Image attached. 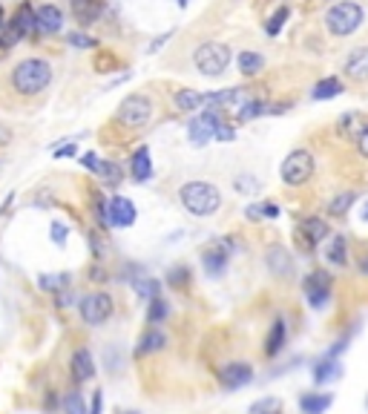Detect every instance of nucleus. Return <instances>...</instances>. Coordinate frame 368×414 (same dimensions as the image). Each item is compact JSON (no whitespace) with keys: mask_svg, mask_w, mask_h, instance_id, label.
I'll list each match as a JSON object with an SVG mask.
<instances>
[{"mask_svg":"<svg viewBox=\"0 0 368 414\" xmlns=\"http://www.w3.org/2000/svg\"><path fill=\"white\" fill-rule=\"evenodd\" d=\"M52 84V64L44 58H24L9 72V87L21 98H35Z\"/></svg>","mask_w":368,"mask_h":414,"instance_id":"obj_1","label":"nucleus"},{"mask_svg":"<svg viewBox=\"0 0 368 414\" xmlns=\"http://www.w3.org/2000/svg\"><path fill=\"white\" fill-rule=\"evenodd\" d=\"M179 202L182 207L190 213V216H196V219H207V216L213 213H219L222 207V193L216 184H210V182H184L179 187Z\"/></svg>","mask_w":368,"mask_h":414,"instance_id":"obj_2","label":"nucleus"},{"mask_svg":"<svg viewBox=\"0 0 368 414\" xmlns=\"http://www.w3.org/2000/svg\"><path fill=\"white\" fill-rule=\"evenodd\" d=\"M365 24V9L357 0H340V3L325 9V29L334 37H348L354 35Z\"/></svg>","mask_w":368,"mask_h":414,"instance_id":"obj_3","label":"nucleus"},{"mask_svg":"<svg viewBox=\"0 0 368 414\" xmlns=\"http://www.w3.org/2000/svg\"><path fill=\"white\" fill-rule=\"evenodd\" d=\"M152 115H156L152 98L147 92H132L119 107H115V124H121L127 130H141L152 121Z\"/></svg>","mask_w":368,"mask_h":414,"instance_id":"obj_4","label":"nucleus"},{"mask_svg":"<svg viewBox=\"0 0 368 414\" xmlns=\"http://www.w3.org/2000/svg\"><path fill=\"white\" fill-rule=\"evenodd\" d=\"M230 58H234V52H230L227 44L207 41V44H202L196 52H193V67H196L204 78H219L230 67Z\"/></svg>","mask_w":368,"mask_h":414,"instance_id":"obj_5","label":"nucleus"},{"mask_svg":"<svg viewBox=\"0 0 368 414\" xmlns=\"http://www.w3.org/2000/svg\"><path fill=\"white\" fill-rule=\"evenodd\" d=\"M279 175H282V182L288 187H302L314 175V155L308 153V150H302V147L299 150H290L285 155V162H282Z\"/></svg>","mask_w":368,"mask_h":414,"instance_id":"obj_6","label":"nucleus"},{"mask_svg":"<svg viewBox=\"0 0 368 414\" xmlns=\"http://www.w3.org/2000/svg\"><path fill=\"white\" fill-rule=\"evenodd\" d=\"M236 250V239L234 236H222V239H213L204 250H202V268L207 276H222L230 256Z\"/></svg>","mask_w":368,"mask_h":414,"instance_id":"obj_7","label":"nucleus"},{"mask_svg":"<svg viewBox=\"0 0 368 414\" xmlns=\"http://www.w3.org/2000/svg\"><path fill=\"white\" fill-rule=\"evenodd\" d=\"M112 311H115V302H112L109 293H104V291H92V293H87V297H81V302H78L81 320L87 325H92V328L104 325L112 317Z\"/></svg>","mask_w":368,"mask_h":414,"instance_id":"obj_8","label":"nucleus"},{"mask_svg":"<svg viewBox=\"0 0 368 414\" xmlns=\"http://www.w3.org/2000/svg\"><path fill=\"white\" fill-rule=\"evenodd\" d=\"M331 285H334V276L328 270H311L302 279V291H305V300L311 308H325L328 300H331Z\"/></svg>","mask_w":368,"mask_h":414,"instance_id":"obj_9","label":"nucleus"},{"mask_svg":"<svg viewBox=\"0 0 368 414\" xmlns=\"http://www.w3.org/2000/svg\"><path fill=\"white\" fill-rule=\"evenodd\" d=\"M222 118H227V115L222 110H213V107L196 112V118H190V124H187L190 141L196 147H204L207 141H213V130H216V124L222 121Z\"/></svg>","mask_w":368,"mask_h":414,"instance_id":"obj_10","label":"nucleus"},{"mask_svg":"<svg viewBox=\"0 0 368 414\" xmlns=\"http://www.w3.org/2000/svg\"><path fill=\"white\" fill-rule=\"evenodd\" d=\"M294 236H297V245H299L305 253H311L319 242H325L328 236H331V227H328V222L319 219V216H305Z\"/></svg>","mask_w":368,"mask_h":414,"instance_id":"obj_11","label":"nucleus"},{"mask_svg":"<svg viewBox=\"0 0 368 414\" xmlns=\"http://www.w3.org/2000/svg\"><path fill=\"white\" fill-rule=\"evenodd\" d=\"M6 29L12 32V37H15L17 44L26 41V37L41 35V32H37V21H35V3L24 0V3L17 6V9L12 12V17L6 21Z\"/></svg>","mask_w":368,"mask_h":414,"instance_id":"obj_12","label":"nucleus"},{"mask_svg":"<svg viewBox=\"0 0 368 414\" xmlns=\"http://www.w3.org/2000/svg\"><path fill=\"white\" fill-rule=\"evenodd\" d=\"M107 213H109V227H132L135 225V205L127 196H112L107 202Z\"/></svg>","mask_w":368,"mask_h":414,"instance_id":"obj_13","label":"nucleus"},{"mask_svg":"<svg viewBox=\"0 0 368 414\" xmlns=\"http://www.w3.org/2000/svg\"><path fill=\"white\" fill-rule=\"evenodd\" d=\"M216 380L225 388H242V386H247L250 380H254V368H250L247 363H227L216 371Z\"/></svg>","mask_w":368,"mask_h":414,"instance_id":"obj_14","label":"nucleus"},{"mask_svg":"<svg viewBox=\"0 0 368 414\" xmlns=\"http://www.w3.org/2000/svg\"><path fill=\"white\" fill-rule=\"evenodd\" d=\"M35 21H37V32L41 35H58L64 29V12L55 3H41V6H35Z\"/></svg>","mask_w":368,"mask_h":414,"instance_id":"obj_15","label":"nucleus"},{"mask_svg":"<svg viewBox=\"0 0 368 414\" xmlns=\"http://www.w3.org/2000/svg\"><path fill=\"white\" fill-rule=\"evenodd\" d=\"M265 265L268 270L279 276V279H288L290 273H294V259H290V250L282 248V245H270L268 253H265Z\"/></svg>","mask_w":368,"mask_h":414,"instance_id":"obj_16","label":"nucleus"},{"mask_svg":"<svg viewBox=\"0 0 368 414\" xmlns=\"http://www.w3.org/2000/svg\"><path fill=\"white\" fill-rule=\"evenodd\" d=\"M127 167H130L132 182H139V184L150 182V179H152V155H150V147H147V144L135 147L132 155H130V164H127Z\"/></svg>","mask_w":368,"mask_h":414,"instance_id":"obj_17","label":"nucleus"},{"mask_svg":"<svg viewBox=\"0 0 368 414\" xmlns=\"http://www.w3.org/2000/svg\"><path fill=\"white\" fill-rule=\"evenodd\" d=\"M342 69H345V75L351 78V81L365 84L368 81V46H357V49L348 52Z\"/></svg>","mask_w":368,"mask_h":414,"instance_id":"obj_18","label":"nucleus"},{"mask_svg":"<svg viewBox=\"0 0 368 414\" xmlns=\"http://www.w3.org/2000/svg\"><path fill=\"white\" fill-rule=\"evenodd\" d=\"M69 9H72V17L78 26H92L104 15L101 0H69Z\"/></svg>","mask_w":368,"mask_h":414,"instance_id":"obj_19","label":"nucleus"},{"mask_svg":"<svg viewBox=\"0 0 368 414\" xmlns=\"http://www.w3.org/2000/svg\"><path fill=\"white\" fill-rule=\"evenodd\" d=\"M69 371H72V383H75V386H84L87 380H92V377H95V363H92L89 348H78V351L72 354Z\"/></svg>","mask_w":368,"mask_h":414,"instance_id":"obj_20","label":"nucleus"},{"mask_svg":"<svg viewBox=\"0 0 368 414\" xmlns=\"http://www.w3.org/2000/svg\"><path fill=\"white\" fill-rule=\"evenodd\" d=\"M345 92V84L340 75H328V78H319V81L311 87V101H331V98L342 95Z\"/></svg>","mask_w":368,"mask_h":414,"instance_id":"obj_21","label":"nucleus"},{"mask_svg":"<svg viewBox=\"0 0 368 414\" xmlns=\"http://www.w3.org/2000/svg\"><path fill=\"white\" fill-rule=\"evenodd\" d=\"M167 345V337L156 328V325H150V331L141 334V340H139V348H135V357H147V354H159L161 348Z\"/></svg>","mask_w":368,"mask_h":414,"instance_id":"obj_22","label":"nucleus"},{"mask_svg":"<svg viewBox=\"0 0 368 414\" xmlns=\"http://www.w3.org/2000/svg\"><path fill=\"white\" fill-rule=\"evenodd\" d=\"M334 403V394H319V391H308L299 397V411L302 414H325Z\"/></svg>","mask_w":368,"mask_h":414,"instance_id":"obj_23","label":"nucleus"},{"mask_svg":"<svg viewBox=\"0 0 368 414\" xmlns=\"http://www.w3.org/2000/svg\"><path fill=\"white\" fill-rule=\"evenodd\" d=\"M285 343H288V325H285V320H274V325H270L268 337H265V357H277L285 348Z\"/></svg>","mask_w":368,"mask_h":414,"instance_id":"obj_24","label":"nucleus"},{"mask_svg":"<svg viewBox=\"0 0 368 414\" xmlns=\"http://www.w3.org/2000/svg\"><path fill=\"white\" fill-rule=\"evenodd\" d=\"M340 374H342V365H340V360H337V357H322V360L311 368V377H314V383H317V386H325V383L337 380Z\"/></svg>","mask_w":368,"mask_h":414,"instance_id":"obj_25","label":"nucleus"},{"mask_svg":"<svg viewBox=\"0 0 368 414\" xmlns=\"http://www.w3.org/2000/svg\"><path fill=\"white\" fill-rule=\"evenodd\" d=\"M362 127H365L362 112H345V115H340V121H337V132L345 138V141H357V135L362 132Z\"/></svg>","mask_w":368,"mask_h":414,"instance_id":"obj_26","label":"nucleus"},{"mask_svg":"<svg viewBox=\"0 0 368 414\" xmlns=\"http://www.w3.org/2000/svg\"><path fill=\"white\" fill-rule=\"evenodd\" d=\"M173 107L179 112H196L204 107V92H196V89H179L173 95Z\"/></svg>","mask_w":368,"mask_h":414,"instance_id":"obj_27","label":"nucleus"},{"mask_svg":"<svg viewBox=\"0 0 368 414\" xmlns=\"http://www.w3.org/2000/svg\"><path fill=\"white\" fill-rule=\"evenodd\" d=\"M325 262L334 265V268H342L348 265V242L345 236H334V239H328V248H325Z\"/></svg>","mask_w":368,"mask_h":414,"instance_id":"obj_28","label":"nucleus"},{"mask_svg":"<svg viewBox=\"0 0 368 414\" xmlns=\"http://www.w3.org/2000/svg\"><path fill=\"white\" fill-rule=\"evenodd\" d=\"M234 112H236V121H254V118H259V115H268V101L247 95L239 107H234Z\"/></svg>","mask_w":368,"mask_h":414,"instance_id":"obj_29","label":"nucleus"},{"mask_svg":"<svg viewBox=\"0 0 368 414\" xmlns=\"http://www.w3.org/2000/svg\"><path fill=\"white\" fill-rule=\"evenodd\" d=\"M236 67H239V72H242L245 78H256V75L265 69V58H262L259 52L245 49V52H239V58H236Z\"/></svg>","mask_w":368,"mask_h":414,"instance_id":"obj_30","label":"nucleus"},{"mask_svg":"<svg viewBox=\"0 0 368 414\" xmlns=\"http://www.w3.org/2000/svg\"><path fill=\"white\" fill-rule=\"evenodd\" d=\"M354 205H357V193L354 190H342V193L334 196L331 202H328L325 210H328V216H337V219H340V216H345Z\"/></svg>","mask_w":368,"mask_h":414,"instance_id":"obj_31","label":"nucleus"},{"mask_svg":"<svg viewBox=\"0 0 368 414\" xmlns=\"http://www.w3.org/2000/svg\"><path fill=\"white\" fill-rule=\"evenodd\" d=\"M282 210H279V205L277 202H256V205H250V207H245V216L250 222H262V219H277Z\"/></svg>","mask_w":368,"mask_h":414,"instance_id":"obj_32","label":"nucleus"},{"mask_svg":"<svg viewBox=\"0 0 368 414\" xmlns=\"http://www.w3.org/2000/svg\"><path fill=\"white\" fill-rule=\"evenodd\" d=\"M190 279H193V270L187 265H176L167 270V285L173 291H187L190 288Z\"/></svg>","mask_w":368,"mask_h":414,"instance_id":"obj_33","label":"nucleus"},{"mask_svg":"<svg viewBox=\"0 0 368 414\" xmlns=\"http://www.w3.org/2000/svg\"><path fill=\"white\" fill-rule=\"evenodd\" d=\"M98 175H101L104 187H119V184L124 182V170H121L119 164H115V162H109V159H104V162H101Z\"/></svg>","mask_w":368,"mask_h":414,"instance_id":"obj_34","label":"nucleus"},{"mask_svg":"<svg viewBox=\"0 0 368 414\" xmlns=\"http://www.w3.org/2000/svg\"><path fill=\"white\" fill-rule=\"evenodd\" d=\"M167 313H170V305H167V300H161V293L147 302V322L150 325H161L167 320Z\"/></svg>","mask_w":368,"mask_h":414,"instance_id":"obj_35","label":"nucleus"},{"mask_svg":"<svg viewBox=\"0 0 368 414\" xmlns=\"http://www.w3.org/2000/svg\"><path fill=\"white\" fill-rule=\"evenodd\" d=\"M132 291L139 293V300H152V297H159V291H161V285L156 282V279H150V276H135L132 279Z\"/></svg>","mask_w":368,"mask_h":414,"instance_id":"obj_36","label":"nucleus"},{"mask_svg":"<svg viewBox=\"0 0 368 414\" xmlns=\"http://www.w3.org/2000/svg\"><path fill=\"white\" fill-rule=\"evenodd\" d=\"M288 17H290V6H279L274 15L265 21V32L270 35V37H277L282 29H285V24H288Z\"/></svg>","mask_w":368,"mask_h":414,"instance_id":"obj_37","label":"nucleus"},{"mask_svg":"<svg viewBox=\"0 0 368 414\" xmlns=\"http://www.w3.org/2000/svg\"><path fill=\"white\" fill-rule=\"evenodd\" d=\"M37 285H41L44 291H52V293H58V291L69 288V273H44L41 279H37Z\"/></svg>","mask_w":368,"mask_h":414,"instance_id":"obj_38","label":"nucleus"},{"mask_svg":"<svg viewBox=\"0 0 368 414\" xmlns=\"http://www.w3.org/2000/svg\"><path fill=\"white\" fill-rule=\"evenodd\" d=\"M87 242H89V250H92L95 259H104V256H107V239H104V230H98V227L87 230Z\"/></svg>","mask_w":368,"mask_h":414,"instance_id":"obj_39","label":"nucleus"},{"mask_svg":"<svg viewBox=\"0 0 368 414\" xmlns=\"http://www.w3.org/2000/svg\"><path fill=\"white\" fill-rule=\"evenodd\" d=\"M259 187H262V182L256 179L254 173H242V175H236V179H234V190H236V193H245V196L259 193Z\"/></svg>","mask_w":368,"mask_h":414,"instance_id":"obj_40","label":"nucleus"},{"mask_svg":"<svg viewBox=\"0 0 368 414\" xmlns=\"http://www.w3.org/2000/svg\"><path fill=\"white\" fill-rule=\"evenodd\" d=\"M67 44H69V46H75V49H95V46H98V41H95L92 35L81 32V29L69 32V35H67Z\"/></svg>","mask_w":368,"mask_h":414,"instance_id":"obj_41","label":"nucleus"},{"mask_svg":"<svg viewBox=\"0 0 368 414\" xmlns=\"http://www.w3.org/2000/svg\"><path fill=\"white\" fill-rule=\"evenodd\" d=\"M64 411L67 414H87V406H84V397L81 391H69L64 397Z\"/></svg>","mask_w":368,"mask_h":414,"instance_id":"obj_42","label":"nucleus"},{"mask_svg":"<svg viewBox=\"0 0 368 414\" xmlns=\"http://www.w3.org/2000/svg\"><path fill=\"white\" fill-rule=\"evenodd\" d=\"M234 138H236V127L230 124L227 118H222L216 130H213V141H234Z\"/></svg>","mask_w":368,"mask_h":414,"instance_id":"obj_43","label":"nucleus"},{"mask_svg":"<svg viewBox=\"0 0 368 414\" xmlns=\"http://www.w3.org/2000/svg\"><path fill=\"white\" fill-rule=\"evenodd\" d=\"M52 155H55V159H75V155H78V147H75L72 141L69 144H61V147H52Z\"/></svg>","mask_w":368,"mask_h":414,"instance_id":"obj_44","label":"nucleus"},{"mask_svg":"<svg viewBox=\"0 0 368 414\" xmlns=\"http://www.w3.org/2000/svg\"><path fill=\"white\" fill-rule=\"evenodd\" d=\"M81 167H84V170H89V173H95V175H98L101 159H98V155H95V153H84V155H81Z\"/></svg>","mask_w":368,"mask_h":414,"instance_id":"obj_45","label":"nucleus"},{"mask_svg":"<svg viewBox=\"0 0 368 414\" xmlns=\"http://www.w3.org/2000/svg\"><path fill=\"white\" fill-rule=\"evenodd\" d=\"M357 150H360V155H362V159H368V121H365V127H362V132L357 135Z\"/></svg>","mask_w":368,"mask_h":414,"instance_id":"obj_46","label":"nucleus"},{"mask_svg":"<svg viewBox=\"0 0 368 414\" xmlns=\"http://www.w3.org/2000/svg\"><path fill=\"white\" fill-rule=\"evenodd\" d=\"M52 242H58V245H64L67 242V225H61V222H52Z\"/></svg>","mask_w":368,"mask_h":414,"instance_id":"obj_47","label":"nucleus"},{"mask_svg":"<svg viewBox=\"0 0 368 414\" xmlns=\"http://www.w3.org/2000/svg\"><path fill=\"white\" fill-rule=\"evenodd\" d=\"M167 41H173V32H164V35H159L156 41H152V44L147 46V52H150V55H156V52H161V46H164Z\"/></svg>","mask_w":368,"mask_h":414,"instance_id":"obj_48","label":"nucleus"},{"mask_svg":"<svg viewBox=\"0 0 368 414\" xmlns=\"http://www.w3.org/2000/svg\"><path fill=\"white\" fill-rule=\"evenodd\" d=\"M101 408H104V394H101V391H95L92 406L87 408V414H101Z\"/></svg>","mask_w":368,"mask_h":414,"instance_id":"obj_49","label":"nucleus"},{"mask_svg":"<svg viewBox=\"0 0 368 414\" xmlns=\"http://www.w3.org/2000/svg\"><path fill=\"white\" fill-rule=\"evenodd\" d=\"M89 279H92V282H107V270H104L101 265H92V268H89Z\"/></svg>","mask_w":368,"mask_h":414,"instance_id":"obj_50","label":"nucleus"},{"mask_svg":"<svg viewBox=\"0 0 368 414\" xmlns=\"http://www.w3.org/2000/svg\"><path fill=\"white\" fill-rule=\"evenodd\" d=\"M357 268H360V270H362V273L368 276V256H362V259L357 262Z\"/></svg>","mask_w":368,"mask_h":414,"instance_id":"obj_51","label":"nucleus"},{"mask_svg":"<svg viewBox=\"0 0 368 414\" xmlns=\"http://www.w3.org/2000/svg\"><path fill=\"white\" fill-rule=\"evenodd\" d=\"M256 414H279V408H265V411H256Z\"/></svg>","mask_w":368,"mask_h":414,"instance_id":"obj_52","label":"nucleus"},{"mask_svg":"<svg viewBox=\"0 0 368 414\" xmlns=\"http://www.w3.org/2000/svg\"><path fill=\"white\" fill-rule=\"evenodd\" d=\"M6 24V12H3V6H0V26Z\"/></svg>","mask_w":368,"mask_h":414,"instance_id":"obj_53","label":"nucleus"},{"mask_svg":"<svg viewBox=\"0 0 368 414\" xmlns=\"http://www.w3.org/2000/svg\"><path fill=\"white\" fill-rule=\"evenodd\" d=\"M362 219H365V222H368V205H365V210H362Z\"/></svg>","mask_w":368,"mask_h":414,"instance_id":"obj_54","label":"nucleus"},{"mask_svg":"<svg viewBox=\"0 0 368 414\" xmlns=\"http://www.w3.org/2000/svg\"><path fill=\"white\" fill-rule=\"evenodd\" d=\"M179 6H182V9H184V6H187V0H179Z\"/></svg>","mask_w":368,"mask_h":414,"instance_id":"obj_55","label":"nucleus"},{"mask_svg":"<svg viewBox=\"0 0 368 414\" xmlns=\"http://www.w3.org/2000/svg\"><path fill=\"white\" fill-rule=\"evenodd\" d=\"M130 414H135V411H130Z\"/></svg>","mask_w":368,"mask_h":414,"instance_id":"obj_56","label":"nucleus"}]
</instances>
